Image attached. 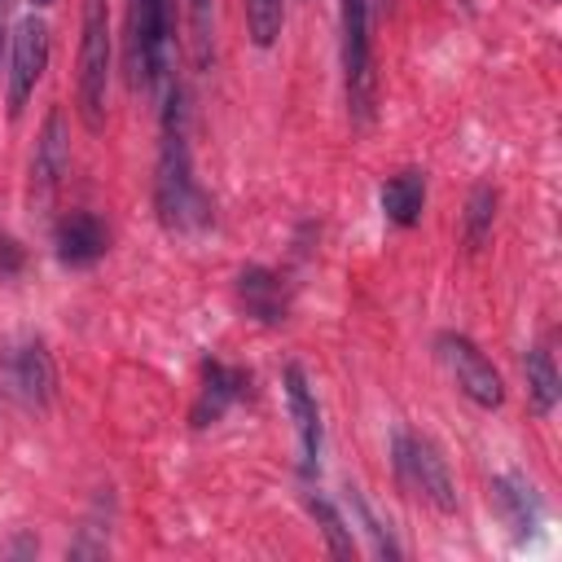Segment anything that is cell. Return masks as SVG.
Masks as SVG:
<instances>
[{
    "label": "cell",
    "mask_w": 562,
    "mask_h": 562,
    "mask_svg": "<svg viewBox=\"0 0 562 562\" xmlns=\"http://www.w3.org/2000/svg\"><path fill=\"white\" fill-rule=\"evenodd\" d=\"M154 206H158V220L171 233H198V228L211 224V198L193 180L184 132H162V154H158V176H154Z\"/></svg>",
    "instance_id": "6da1fadb"
},
{
    "label": "cell",
    "mask_w": 562,
    "mask_h": 562,
    "mask_svg": "<svg viewBox=\"0 0 562 562\" xmlns=\"http://www.w3.org/2000/svg\"><path fill=\"white\" fill-rule=\"evenodd\" d=\"M110 9L105 0H83L79 13V66H75V105L88 132L105 123V88H110Z\"/></svg>",
    "instance_id": "7a4b0ae2"
},
{
    "label": "cell",
    "mask_w": 562,
    "mask_h": 562,
    "mask_svg": "<svg viewBox=\"0 0 562 562\" xmlns=\"http://www.w3.org/2000/svg\"><path fill=\"white\" fill-rule=\"evenodd\" d=\"M132 35V79L140 88H167L171 83V48H176V9L171 0H132L127 18Z\"/></svg>",
    "instance_id": "3957f363"
},
{
    "label": "cell",
    "mask_w": 562,
    "mask_h": 562,
    "mask_svg": "<svg viewBox=\"0 0 562 562\" xmlns=\"http://www.w3.org/2000/svg\"><path fill=\"white\" fill-rule=\"evenodd\" d=\"M342 79L347 105L356 123L373 119L378 101V70H373V40H369V0H342Z\"/></svg>",
    "instance_id": "277c9868"
},
{
    "label": "cell",
    "mask_w": 562,
    "mask_h": 562,
    "mask_svg": "<svg viewBox=\"0 0 562 562\" xmlns=\"http://www.w3.org/2000/svg\"><path fill=\"white\" fill-rule=\"evenodd\" d=\"M391 457H395V474L408 492H422V501H430L439 514H457V487L448 474V461L439 457V448L426 435H395L391 439Z\"/></svg>",
    "instance_id": "5b68a950"
},
{
    "label": "cell",
    "mask_w": 562,
    "mask_h": 562,
    "mask_svg": "<svg viewBox=\"0 0 562 562\" xmlns=\"http://www.w3.org/2000/svg\"><path fill=\"white\" fill-rule=\"evenodd\" d=\"M44 66H48V22L40 13H26L18 26H13V40H9V70H4V101H9V114L18 119L22 105L31 101L35 83L44 79Z\"/></svg>",
    "instance_id": "8992f818"
},
{
    "label": "cell",
    "mask_w": 562,
    "mask_h": 562,
    "mask_svg": "<svg viewBox=\"0 0 562 562\" xmlns=\"http://www.w3.org/2000/svg\"><path fill=\"white\" fill-rule=\"evenodd\" d=\"M435 347H439V360L452 369L457 386L465 391V400H474L479 408H501L505 404V382H501L496 364L465 334H439Z\"/></svg>",
    "instance_id": "52a82bcc"
},
{
    "label": "cell",
    "mask_w": 562,
    "mask_h": 562,
    "mask_svg": "<svg viewBox=\"0 0 562 562\" xmlns=\"http://www.w3.org/2000/svg\"><path fill=\"white\" fill-rule=\"evenodd\" d=\"M4 391L13 400H22L26 408H48L53 391H57V373H53V356L40 338H26L18 347L4 351Z\"/></svg>",
    "instance_id": "ba28073f"
},
{
    "label": "cell",
    "mask_w": 562,
    "mask_h": 562,
    "mask_svg": "<svg viewBox=\"0 0 562 562\" xmlns=\"http://www.w3.org/2000/svg\"><path fill=\"white\" fill-rule=\"evenodd\" d=\"M66 171H70V127H66V114L53 105L31 154V202L48 206Z\"/></svg>",
    "instance_id": "9c48e42d"
},
{
    "label": "cell",
    "mask_w": 562,
    "mask_h": 562,
    "mask_svg": "<svg viewBox=\"0 0 562 562\" xmlns=\"http://www.w3.org/2000/svg\"><path fill=\"white\" fill-rule=\"evenodd\" d=\"M246 386H250V373L246 369H237V364H224V360H206L202 364V391H198V404H193V426L202 430V426H211V422H220L241 395H246Z\"/></svg>",
    "instance_id": "30bf717a"
},
{
    "label": "cell",
    "mask_w": 562,
    "mask_h": 562,
    "mask_svg": "<svg viewBox=\"0 0 562 562\" xmlns=\"http://www.w3.org/2000/svg\"><path fill=\"white\" fill-rule=\"evenodd\" d=\"M285 404H290V417L299 430V465H303V474H312L321 461V408H316V395L299 364L285 369Z\"/></svg>",
    "instance_id": "8fae6325"
},
{
    "label": "cell",
    "mask_w": 562,
    "mask_h": 562,
    "mask_svg": "<svg viewBox=\"0 0 562 562\" xmlns=\"http://www.w3.org/2000/svg\"><path fill=\"white\" fill-rule=\"evenodd\" d=\"M105 246H110V233L92 211H70L57 224V259L66 268H92L105 255Z\"/></svg>",
    "instance_id": "7c38bea8"
},
{
    "label": "cell",
    "mask_w": 562,
    "mask_h": 562,
    "mask_svg": "<svg viewBox=\"0 0 562 562\" xmlns=\"http://www.w3.org/2000/svg\"><path fill=\"white\" fill-rule=\"evenodd\" d=\"M237 299L246 307V316H255L259 325H281L290 312V294L285 281L272 268H246L237 277Z\"/></svg>",
    "instance_id": "4fadbf2b"
},
{
    "label": "cell",
    "mask_w": 562,
    "mask_h": 562,
    "mask_svg": "<svg viewBox=\"0 0 562 562\" xmlns=\"http://www.w3.org/2000/svg\"><path fill=\"white\" fill-rule=\"evenodd\" d=\"M422 206H426V176L422 171H400L382 184V215L395 228H413L422 220Z\"/></svg>",
    "instance_id": "5bb4252c"
},
{
    "label": "cell",
    "mask_w": 562,
    "mask_h": 562,
    "mask_svg": "<svg viewBox=\"0 0 562 562\" xmlns=\"http://www.w3.org/2000/svg\"><path fill=\"white\" fill-rule=\"evenodd\" d=\"M492 492H496V505L505 509L514 536H531L536 522H540V501H536L531 483H522L518 474H501V479L492 483Z\"/></svg>",
    "instance_id": "9a60e30c"
},
{
    "label": "cell",
    "mask_w": 562,
    "mask_h": 562,
    "mask_svg": "<svg viewBox=\"0 0 562 562\" xmlns=\"http://www.w3.org/2000/svg\"><path fill=\"white\" fill-rule=\"evenodd\" d=\"M522 369H527V395H531V408L544 417V413H553V404H558V369H553V356L544 351V347H531L527 351V360H522Z\"/></svg>",
    "instance_id": "2e32d148"
},
{
    "label": "cell",
    "mask_w": 562,
    "mask_h": 562,
    "mask_svg": "<svg viewBox=\"0 0 562 562\" xmlns=\"http://www.w3.org/2000/svg\"><path fill=\"white\" fill-rule=\"evenodd\" d=\"M307 509H312V518H316V527H321L329 553H334V558H356V540H351V527L342 522V514H338L325 496H316V492H307Z\"/></svg>",
    "instance_id": "e0dca14e"
},
{
    "label": "cell",
    "mask_w": 562,
    "mask_h": 562,
    "mask_svg": "<svg viewBox=\"0 0 562 562\" xmlns=\"http://www.w3.org/2000/svg\"><path fill=\"white\" fill-rule=\"evenodd\" d=\"M189 48H193V66L211 70V57H215V0H189Z\"/></svg>",
    "instance_id": "ac0fdd59"
},
{
    "label": "cell",
    "mask_w": 562,
    "mask_h": 562,
    "mask_svg": "<svg viewBox=\"0 0 562 562\" xmlns=\"http://www.w3.org/2000/svg\"><path fill=\"white\" fill-rule=\"evenodd\" d=\"M285 26V0H246V31L255 48H272Z\"/></svg>",
    "instance_id": "d6986e66"
},
{
    "label": "cell",
    "mask_w": 562,
    "mask_h": 562,
    "mask_svg": "<svg viewBox=\"0 0 562 562\" xmlns=\"http://www.w3.org/2000/svg\"><path fill=\"white\" fill-rule=\"evenodd\" d=\"M492 220H496V189L492 184H474L470 202H465V246L479 250L492 237Z\"/></svg>",
    "instance_id": "ffe728a7"
},
{
    "label": "cell",
    "mask_w": 562,
    "mask_h": 562,
    "mask_svg": "<svg viewBox=\"0 0 562 562\" xmlns=\"http://www.w3.org/2000/svg\"><path fill=\"white\" fill-rule=\"evenodd\" d=\"M347 492H351V509L360 514V522H364V531L373 536V549H378L382 558H400V544H395V540H391V531H386V527L378 522V514L369 509V501L360 496V487H347Z\"/></svg>",
    "instance_id": "44dd1931"
},
{
    "label": "cell",
    "mask_w": 562,
    "mask_h": 562,
    "mask_svg": "<svg viewBox=\"0 0 562 562\" xmlns=\"http://www.w3.org/2000/svg\"><path fill=\"white\" fill-rule=\"evenodd\" d=\"M9 4H13V0H0V57L9 53V40H13V35H9Z\"/></svg>",
    "instance_id": "7402d4cb"
},
{
    "label": "cell",
    "mask_w": 562,
    "mask_h": 562,
    "mask_svg": "<svg viewBox=\"0 0 562 562\" xmlns=\"http://www.w3.org/2000/svg\"><path fill=\"white\" fill-rule=\"evenodd\" d=\"M31 4H35V9H48V4H53V0H31Z\"/></svg>",
    "instance_id": "603a6c76"
}]
</instances>
